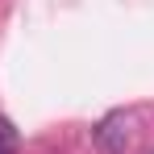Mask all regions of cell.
Masks as SVG:
<instances>
[{
    "mask_svg": "<svg viewBox=\"0 0 154 154\" xmlns=\"http://www.w3.org/2000/svg\"><path fill=\"white\" fill-rule=\"evenodd\" d=\"M92 142H96L100 154H125L129 150V117L125 112H108L104 121H96Z\"/></svg>",
    "mask_w": 154,
    "mask_h": 154,
    "instance_id": "1",
    "label": "cell"
},
{
    "mask_svg": "<svg viewBox=\"0 0 154 154\" xmlns=\"http://www.w3.org/2000/svg\"><path fill=\"white\" fill-rule=\"evenodd\" d=\"M0 154H8V150H0Z\"/></svg>",
    "mask_w": 154,
    "mask_h": 154,
    "instance_id": "3",
    "label": "cell"
},
{
    "mask_svg": "<svg viewBox=\"0 0 154 154\" xmlns=\"http://www.w3.org/2000/svg\"><path fill=\"white\" fill-rule=\"evenodd\" d=\"M13 146H17V129H13L4 117H0V150H8V154H13Z\"/></svg>",
    "mask_w": 154,
    "mask_h": 154,
    "instance_id": "2",
    "label": "cell"
}]
</instances>
